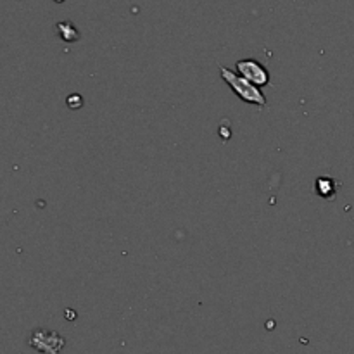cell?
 <instances>
[{
  "instance_id": "6da1fadb",
  "label": "cell",
  "mask_w": 354,
  "mask_h": 354,
  "mask_svg": "<svg viewBox=\"0 0 354 354\" xmlns=\"http://www.w3.org/2000/svg\"><path fill=\"white\" fill-rule=\"evenodd\" d=\"M219 75H222L223 81L232 88L233 94L240 99V101L247 102L250 106H257V108H264L266 106V97L263 95V92L259 90V87L250 83L249 80H246L244 77H240L237 71L228 70V68L222 66L219 68Z\"/></svg>"
},
{
  "instance_id": "7a4b0ae2",
  "label": "cell",
  "mask_w": 354,
  "mask_h": 354,
  "mask_svg": "<svg viewBox=\"0 0 354 354\" xmlns=\"http://www.w3.org/2000/svg\"><path fill=\"white\" fill-rule=\"evenodd\" d=\"M28 342L40 354H59L63 351L66 340H64V337L61 333L52 332V330L37 328L30 335Z\"/></svg>"
},
{
  "instance_id": "3957f363",
  "label": "cell",
  "mask_w": 354,
  "mask_h": 354,
  "mask_svg": "<svg viewBox=\"0 0 354 354\" xmlns=\"http://www.w3.org/2000/svg\"><path fill=\"white\" fill-rule=\"evenodd\" d=\"M235 70L240 77L249 80L256 87H264L270 83V73L261 63L254 59H242L235 64Z\"/></svg>"
},
{
  "instance_id": "277c9868",
  "label": "cell",
  "mask_w": 354,
  "mask_h": 354,
  "mask_svg": "<svg viewBox=\"0 0 354 354\" xmlns=\"http://www.w3.org/2000/svg\"><path fill=\"white\" fill-rule=\"evenodd\" d=\"M316 194L323 199H332L335 195V181L330 177H319L316 180Z\"/></svg>"
}]
</instances>
